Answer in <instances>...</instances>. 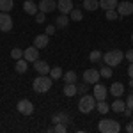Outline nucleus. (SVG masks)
Returning <instances> with one entry per match:
<instances>
[{
	"instance_id": "nucleus-1",
	"label": "nucleus",
	"mask_w": 133,
	"mask_h": 133,
	"mask_svg": "<svg viewBox=\"0 0 133 133\" xmlns=\"http://www.w3.org/2000/svg\"><path fill=\"white\" fill-rule=\"evenodd\" d=\"M51 83H53V80H51V76L48 78L46 75H39L36 80H34V83H32V87H34V91L39 92V94H43V92H48L51 89Z\"/></svg>"
},
{
	"instance_id": "nucleus-2",
	"label": "nucleus",
	"mask_w": 133,
	"mask_h": 133,
	"mask_svg": "<svg viewBox=\"0 0 133 133\" xmlns=\"http://www.w3.org/2000/svg\"><path fill=\"white\" fill-rule=\"evenodd\" d=\"M123 59H124V53H123L121 50H110V51H107V53L103 55V61H105V64H107V66H110V68H114V66H119Z\"/></svg>"
},
{
	"instance_id": "nucleus-3",
	"label": "nucleus",
	"mask_w": 133,
	"mask_h": 133,
	"mask_svg": "<svg viewBox=\"0 0 133 133\" xmlns=\"http://www.w3.org/2000/svg\"><path fill=\"white\" fill-rule=\"evenodd\" d=\"M98 130L101 133H119L121 131V124L114 119H101L98 124Z\"/></svg>"
},
{
	"instance_id": "nucleus-4",
	"label": "nucleus",
	"mask_w": 133,
	"mask_h": 133,
	"mask_svg": "<svg viewBox=\"0 0 133 133\" xmlns=\"http://www.w3.org/2000/svg\"><path fill=\"white\" fill-rule=\"evenodd\" d=\"M96 108V98L91 96V94H83L80 98V103H78V110L82 114H89Z\"/></svg>"
},
{
	"instance_id": "nucleus-5",
	"label": "nucleus",
	"mask_w": 133,
	"mask_h": 133,
	"mask_svg": "<svg viewBox=\"0 0 133 133\" xmlns=\"http://www.w3.org/2000/svg\"><path fill=\"white\" fill-rule=\"evenodd\" d=\"M99 78H101V75H99V71L98 69H85L83 71V82L85 83H98L99 82Z\"/></svg>"
},
{
	"instance_id": "nucleus-6",
	"label": "nucleus",
	"mask_w": 133,
	"mask_h": 133,
	"mask_svg": "<svg viewBox=\"0 0 133 133\" xmlns=\"http://www.w3.org/2000/svg\"><path fill=\"white\" fill-rule=\"evenodd\" d=\"M12 29V18L9 16V12H0V30L9 32Z\"/></svg>"
},
{
	"instance_id": "nucleus-7",
	"label": "nucleus",
	"mask_w": 133,
	"mask_h": 133,
	"mask_svg": "<svg viewBox=\"0 0 133 133\" xmlns=\"http://www.w3.org/2000/svg\"><path fill=\"white\" fill-rule=\"evenodd\" d=\"M92 96L96 98V101H101V99H107L108 96V91L107 87L101 85V83H94V91H92Z\"/></svg>"
},
{
	"instance_id": "nucleus-8",
	"label": "nucleus",
	"mask_w": 133,
	"mask_h": 133,
	"mask_svg": "<svg viewBox=\"0 0 133 133\" xmlns=\"http://www.w3.org/2000/svg\"><path fill=\"white\" fill-rule=\"evenodd\" d=\"M16 108H18V112L23 114V115H30V114L34 112V105H32L29 99H20Z\"/></svg>"
},
{
	"instance_id": "nucleus-9",
	"label": "nucleus",
	"mask_w": 133,
	"mask_h": 133,
	"mask_svg": "<svg viewBox=\"0 0 133 133\" xmlns=\"http://www.w3.org/2000/svg\"><path fill=\"white\" fill-rule=\"evenodd\" d=\"M23 59H25V61H29V62L39 61V48H36V46H30V48L23 50Z\"/></svg>"
},
{
	"instance_id": "nucleus-10",
	"label": "nucleus",
	"mask_w": 133,
	"mask_h": 133,
	"mask_svg": "<svg viewBox=\"0 0 133 133\" xmlns=\"http://www.w3.org/2000/svg\"><path fill=\"white\" fill-rule=\"evenodd\" d=\"M117 12H119V16H130V14H133V4L128 2V0L117 4Z\"/></svg>"
},
{
	"instance_id": "nucleus-11",
	"label": "nucleus",
	"mask_w": 133,
	"mask_h": 133,
	"mask_svg": "<svg viewBox=\"0 0 133 133\" xmlns=\"http://www.w3.org/2000/svg\"><path fill=\"white\" fill-rule=\"evenodd\" d=\"M37 5H39V11H41V12H44V14L57 9V2H55V0H41Z\"/></svg>"
},
{
	"instance_id": "nucleus-12",
	"label": "nucleus",
	"mask_w": 133,
	"mask_h": 133,
	"mask_svg": "<svg viewBox=\"0 0 133 133\" xmlns=\"http://www.w3.org/2000/svg\"><path fill=\"white\" fill-rule=\"evenodd\" d=\"M57 9L61 11V14H69L75 7H73V0H59L57 2Z\"/></svg>"
},
{
	"instance_id": "nucleus-13",
	"label": "nucleus",
	"mask_w": 133,
	"mask_h": 133,
	"mask_svg": "<svg viewBox=\"0 0 133 133\" xmlns=\"http://www.w3.org/2000/svg\"><path fill=\"white\" fill-rule=\"evenodd\" d=\"M23 11H25L27 14H30V16H36V14L39 12V5L34 4L32 0H25V2H23Z\"/></svg>"
},
{
	"instance_id": "nucleus-14",
	"label": "nucleus",
	"mask_w": 133,
	"mask_h": 133,
	"mask_svg": "<svg viewBox=\"0 0 133 133\" xmlns=\"http://www.w3.org/2000/svg\"><path fill=\"white\" fill-rule=\"evenodd\" d=\"M48 37H50L48 34H39V36H36V37H34V46L39 48V50H41V48H46V46H48Z\"/></svg>"
},
{
	"instance_id": "nucleus-15",
	"label": "nucleus",
	"mask_w": 133,
	"mask_h": 133,
	"mask_svg": "<svg viewBox=\"0 0 133 133\" xmlns=\"http://www.w3.org/2000/svg\"><path fill=\"white\" fill-rule=\"evenodd\" d=\"M34 69L39 73V75H48L51 68L48 66V62H44V61H36V62H34Z\"/></svg>"
},
{
	"instance_id": "nucleus-16",
	"label": "nucleus",
	"mask_w": 133,
	"mask_h": 133,
	"mask_svg": "<svg viewBox=\"0 0 133 133\" xmlns=\"http://www.w3.org/2000/svg\"><path fill=\"white\" fill-rule=\"evenodd\" d=\"M110 94H112V96H115V98H121V96L124 94V85L121 82L112 83V87H110Z\"/></svg>"
},
{
	"instance_id": "nucleus-17",
	"label": "nucleus",
	"mask_w": 133,
	"mask_h": 133,
	"mask_svg": "<svg viewBox=\"0 0 133 133\" xmlns=\"http://www.w3.org/2000/svg\"><path fill=\"white\" fill-rule=\"evenodd\" d=\"M124 108H126V103L121 101V98H115V101L110 105V110H114V112H117V114H123Z\"/></svg>"
},
{
	"instance_id": "nucleus-18",
	"label": "nucleus",
	"mask_w": 133,
	"mask_h": 133,
	"mask_svg": "<svg viewBox=\"0 0 133 133\" xmlns=\"http://www.w3.org/2000/svg\"><path fill=\"white\" fill-rule=\"evenodd\" d=\"M117 0H99V7L103 11H110V9H117Z\"/></svg>"
},
{
	"instance_id": "nucleus-19",
	"label": "nucleus",
	"mask_w": 133,
	"mask_h": 133,
	"mask_svg": "<svg viewBox=\"0 0 133 133\" xmlns=\"http://www.w3.org/2000/svg\"><path fill=\"white\" fill-rule=\"evenodd\" d=\"M51 121L57 124V123H62V124H68L71 119H69V115L68 114H64V112H61V114H55L53 117H51Z\"/></svg>"
},
{
	"instance_id": "nucleus-20",
	"label": "nucleus",
	"mask_w": 133,
	"mask_h": 133,
	"mask_svg": "<svg viewBox=\"0 0 133 133\" xmlns=\"http://www.w3.org/2000/svg\"><path fill=\"white\" fill-rule=\"evenodd\" d=\"M14 69L16 73H25L29 69V61H25V59H18L16 64H14Z\"/></svg>"
},
{
	"instance_id": "nucleus-21",
	"label": "nucleus",
	"mask_w": 133,
	"mask_h": 133,
	"mask_svg": "<svg viewBox=\"0 0 133 133\" xmlns=\"http://www.w3.org/2000/svg\"><path fill=\"white\" fill-rule=\"evenodd\" d=\"M99 7V0H83V9L85 11H96Z\"/></svg>"
},
{
	"instance_id": "nucleus-22",
	"label": "nucleus",
	"mask_w": 133,
	"mask_h": 133,
	"mask_svg": "<svg viewBox=\"0 0 133 133\" xmlns=\"http://www.w3.org/2000/svg\"><path fill=\"white\" fill-rule=\"evenodd\" d=\"M68 23H69V18H68V14H61L59 18H55V27H59V29H64V27H68Z\"/></svg>"
},
{
	"instance_id": "nucleus-23",
	"label": "nucleus",
	"mask_w": 133,
	"mask_h": 133,
	"mask_svg": "<svg viewBox=\"0 0 133 133\" xmlns=\"http://www.w3.org/2000/svg\"><path fill=\"white\" fill-rule=\"evenodd\" d=\"M62 91H64V94H66L68 98H71V96L76 94V83H66Z\"/></svg>"
},
{
	"instance_id": "nucleus-24",
	"label": "nucleus",
	"mask_w": 133,
	"mask_h": 133,
	"mask_svg": "<svg viewBox=\"0 0 133 133\" xmlns=\"http://www.w3.org/2000/svg\"><path fill=\"white\" fill-rule=\"evenodd\" d=\"M14 7L12 0H0V12H9Z\"/></svg>"
},
{
	"instance_id": "nucleus-25",
	"label": "nucleus",
	"mask_w": 133,
	"mask_h": 133,
	"mask_svg": "<svg viewBox=\"0 0 133 133\" xmlns=\"http://www.w3.org/2000/svg\"><path fill=\"white\" fill-rule=\"evenodd\" d=\"M96 108H98V112H99V114H107L108 110H110V105L107 103V99H101V101L96 103Z\"/></svg>"
},
{
	"instance_id": "nucleus-26",
	"label": "nucleus",
	"mask_w": 133,
	"mask_h": 133,
	"mask_svg": "<svg viewBox=\"0 0 133 133\" xmlns=\"http://www.w3.org/2000/svg\"><path fill=\"white\" fill-rule=\"evenodd\" d=\"M62 78H64L66 83H76V73L75 71H68V73L62 75Z\"/></svg>"
},
{
	"instance_id": "nucleus-27",
	"label": "nucleus",
	"mask_w": 133,
	"mask_h": 133,
	"mask_svg": "<svg viewBox=\"0 0 133 133\" xmlns=\"http://www.w3.org/2000/svg\"><path fill=\"white\" fill-rule=\"evenodd\" d=\"M69 14H71V20L73 21H82L83 20V12L80 9H73Z\"/></svg>"
},
{
	"instance_id": "nucleus-28",
	"label": "nucleus",
	"mask_w": 133,
	"mask_h": 133,
	"mask_svg": "<svg viewBox=\"0 0 133 133\" xmlns=\"http://www.w3.org/2000/svg\"><path fill=\"white\" fill-rule=\"evenodd\" d=\"M101 59H103V55H101L99 50H94V51L89 53V61L91 62H98V61H101Z\"/></svg>"
},
{
	"instance_id": "nucleus-29",
	"label": "nucleus",
	"mask_w": 133,
	"mask_h": 133,
	"mask_svg": "<svg viewBox=\"0 0 133 133\" xmlns=\"http://www.w3.org/2000/svg\"><path fill=\"white\" fill-rule=\"evenodd\" d=\"M50 76H51V80H59V78H62V69L61 68H51L50 69Z\"/></svg>"
},
{
	"instance_id": "nucleus-30",
	"label": "nucleus",
	"mask_w": 133,
	"mask_h": 133,
	"mask_svg": "<svg viewBox=\"0 0 133 133\" xmlns=\"http://www.w3.org/2000/svg\"><path fill=\"white\" fill-rule=\"evenodd\" d=\"M99 75H101L103 78H110L112 76V68L110 66H103L101 69H99Z\"/></svg>"
},
{
	"instance_id": "nucleus-31",
	"label": "nucleus",
	"mask_w": 133,
	"mask_h": 133,
	"mask_svg": "<svg viewBox=\"0 0 133 133\" xmlns=\"http://www.w3.org/2000/svg\"><path fill=\"white\" fill-rule=\"evenodd\" d=\"M11 57H12L14 61L23 59V50H20V48H12V50H11Z\"/></svg>"
},
{
	"instance_id": "nucleus-32",
	"label": "nucleus",
	"mask_w": 133,
	"mask_h": 133,
	"mask_svg": "<svg viewBox=\"0 0 133 133\" xmlns=\"http://www.w3.org/2000/svg\"><path fill=\"white\" fill-rule=\"evenodd\" d=\"M87 85H89V83H80V85H76V94H87V91H89V87H87Z\"/></svg>"
},
{
	"instance_id": "nucleus-33",
	"label": "nucleus",
	"mask_w": 133,
	"mask_h": 133,
	"mask_svg": "<svg viewBox=\"0 0 133 133\" xmlns=\"http://www.w3.org/2000/svg\"><path fill=\"white\" fill-rule=\"evenodd\" d=\"M117 18H119V12H117V9L107 11V20H117Z\"/></svg>"
},
{
	"instance_id": "nucleus-34",
	"label": "nucleus",
	"mask_w": 133,
	"mask_h": 133,
	"mask_svg": "<svg viewBox=\"0 0 133 133\" xmlns=\"http://www.w3.org/2000/svg\"><path fill=\"white\" fill-rule=\"evenodd\" d=\"M53 131H55V133H66V124L57 123L55 126H53Z\"/></svg>"
},
{
	"instance_id": "nucleus-35",
	"label": "nucleus",
	"mask_w": 133,
	"mask_h": 133,
	"mask_svg": "<svg viewBox=\"0 0 133 133\" xmlns=\"http://www.w3.org/2000/svg\"><path fill=\"white\" fill-rule=\"evenodd\" d=\"M36 21H37V23H44V12L39 11V12L36 14Z\"/></svg>"
},
{
	"instance_id": "nucleus-36",
	"label": "nucleus",
	"mask_w": 133,
	"mask_h": 133,
	"mask_svg": "<svg viewBox=\"0 0 133 133\" xmlns=\"http://www.w3.org/2000/svg\"><path fill=\"white\" fill-rule=\"evenodd\" d=\"M126 107H128V108H131V110H133V92L130 94V96H128V99H126Z\"/></svg>"
},
{
	"instance_id": "nucleus-37",
	"label": "nucleus",
	"mask_w": 133,
	"mask_h": 133,
	"mask_svg": "<svg viewBox=\"0 0 133 133\" xmlns=\"http://www.w3.org/2000/svg\"><path fill=\"white\" fill-rule=\"evenodd\" d=\"M44 34H48V36L55 34V25H48V27H46V32H44Z\"/></svg>"
},
{
	"instance_id": "nucleus-38",
	"label": "nucleus",
	"mask_w": 133,
	"mask_h": 133,
	"mask_svg": "<svg viewBox=\"0 0 133 133\" xmlns=\"http://www.w3.org/2000/svg\"><path fill=\"white\" fill-rule=\"evenodd\" d=\"M124 57H126V59H128L130 62H133V48H131V50H128V51H126V53H124Z\"/></svg>"
},
{
	"instance_id": "nucleus-39",
	"label": "nucleus",
	"mask_w": 133,
	"mask_h": 133,
	"mask_svg": "<svg viewBox=\"0 0 133 133\" xmlns=\"http://www.w3.org/2000/svg\"><path fill=\"white\" fill-rule=\"evenodd\" d=\"M124 115H126V117H131V115H133V110H131V108H128V107H126V108H124Z\"/></svg>"
},
{
	"instance_id": "nucleus-40",
	"label": "nucleus",
	"mask_w": 133,
	"mask_h": 133,
	"mask_svg": "<svg viewBox=\"0 0 133 133\" xmlns=\"http://www.w3.org/2000/svg\"><path fill=\"white\" fill-rule=\"evenodd\" d=\"M128 76H130V78H133V62L130 64V68H128Z\"/></svg>"
},
{
	"instance_id": "nucleus-41",
	"label": "nucleus",
	"mask_w": 133,
	"mask_h": 133,
	"mask_svg": "<svg viewBox=\"0 0 133 133\" xmlns=\"http://www.w3.org/2000/svg\"><path fill=\"white\" fill-rule=\"evenodd\" d=\"M126 131H128V133H133V121L128 124V126H126Z\"/></svg>"
},
{
	"instance_id": "nucleus-42",
	"label": "nucleus",
	"mask_w": 133,
	"mask_h": 133,
	"mask_svg": "<svg viewBox=\"0 0 133 133\" xmlns=\"http://www.w3.org/2000/svg\"><path fill=\"white\" fill-rule=\"evenodd\" d=\"M130 87H133V78H130Z\"/></svg>"
},
{
	"instance_id": "nucleus-43",
	"label": "nucleus",
	"mask_w": 133,
	"mask_h": 133,
	"mask_svg": "<svg viewBox=\"0 0 133 133\" xmlns=\"http://www.w3.org/2000/svg\"><path fill=\"white\" fill-rule=\"evenodd\" d=\"M131 41H133V34H131Z\"/></svg>"
}]
</instances>
